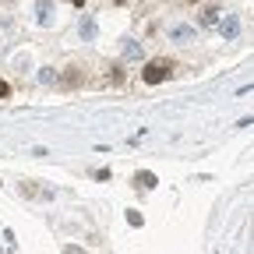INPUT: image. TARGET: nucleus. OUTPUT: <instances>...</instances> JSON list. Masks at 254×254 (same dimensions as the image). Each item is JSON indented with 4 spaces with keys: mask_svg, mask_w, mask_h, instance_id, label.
Listing matches in <instances>:
<instances>
[{
    "mask_svg": "<svg viewBox=\"0 0 254 254\" xmlns=\"http://www.w3.org/2000/svg\"><path fill=\"white\" fill-rule=\"evenodd\" d=\"M134 184H138L141 190H152V187H155V177H152V173H138V177H134Z\"/></svg>",
    "mask_w": 254,
    "mask_h": 254,
    "instance_id": "3",
    "label": "nucleus"
},
{
    "mask_svg": "<svg viewBox=\"0 0 254 254\" xmlns=\"http://www.w3.org/2000/svg\"><path fill=\"white\" fill-rule=\"evenodd\" d=\"M81 39H95V21L92 18H81Z\"/></svg>",
    "mask_w": 254,
    "mask_h": 254,
    "instance_id": "4",
    "label": "nucleus"
},
{
    "mask_svg": "<svg viewBox=\"0 0 254 254\" xmlns=\"http://www.w3.org/2000/svg\"><path fill=\"white\" fill-rule=\"evenodd\" d=\"M237 32H240V21L230 14L226 21H222V36H226V39H237Z\"/></svg>",
    "mask_w": 254,
    "mask_h": 254,
    "instance_id": "2",
    "label": "nucleus"
},
{
    "mask_svg": "<svg viewBox=\"0 0 254 254\" xmlns=\"http://www.w3.org/2000/svg\"><path fill=\"white\" fill-rule=\"evenodd\" d=\"M173 74V64L170 60H152L148 67L141 71V78H145V85H159V81H166Z\"/></svg>",
    "mask_w": 254,
    "mask_h": 254,
    "instance_id": "1",
    "label": "nucleus"
},
{
    "mask_svg": "<svg viewBox=\"0 0 254 254\" xmlns=\"http://www.w3.org/2000/svg\"><path fill=\"white\" fill-rule=\"evenodd\" d=\"M173 36H177V39H187V36H194V28H187V25H180V28H173Z\"/></svg>",
    "mask_w": 254,
    "mask_h": 254,
    "instance_id": "6",
    "label": "nucleus"
},
{
    "mask_svg": "<svg viewBox=\"0 0 254 254\" xmlns=\"http://www.w3.org/2000/svg\"><path fill=\"white\" fill-rule=\"evenodd\" d=\"M7 95H11V85H7V81H0V99H7Z\"/></svg>",
    "mask_w": 254,
    "mask_h": 254,
    "instance_id": "7",
    "label": "nucleus"
},
{
    "mask_svg": "<svg viewBox=\"0 0 254 254\" xmlns=\"http://www.w3.org/2000/svg\"><path fill=\"white\" fill-rule=\"evenodd\" d=\"M201 21H205V25H215V21H219V7H208V11H205V18H201Z\"/></svg>",
    "mask_w": 254,
    "mask_h": 254,
    "instance_id": "5",
    "label": "nucleus"
}]
</instances>
